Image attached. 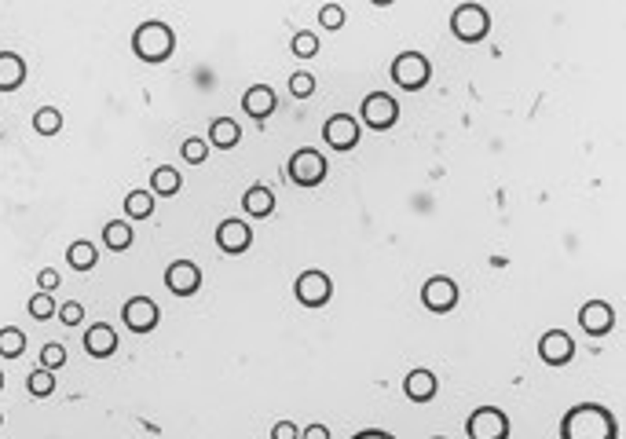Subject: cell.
<instances>
[{"label": "cell", "instance_id": "cell-34", "mask_svg": "<svg viewBox=\"0 0 626 439\" xmlns=\"http://www.w3.org/2000/svg\"><path fill=\"white\" fill-rule=\"evenodd\" d=\"M319 26L323 30H341L344 26V8L341 5H323L319 8Z\"/></svg>", "mask_w": 626, "mask_h": 439}, {"label": "cell", "instance_id": "cell-1", "mask_svg": "<svg viewBox=\"0 0 626 439\" xmlns=\"http://www.w3.org/2000/svg\"><path fill=\"white\" fill-rule=\"evenodd\" d=\"M561 439H619V421L601 403H575L561 417Z\"/></svg>", "mask_w": 626, "mask_h": 439}, {"label": "cell", "instance_id": "cell-7", "mask_svg": "<svg viewBox=\"0 0 626 439\" xmlns=\"http://www.w3.org/2000/svg\"><path fill=\"white\" fill-rule=\"evenodd\" d=\"M360 118H363L367 129L389 132V129L400 121V103H396L389 92H371V96L363 100V107H360Z\"/></svg>", "mask_w": 626, "mask_h": 439}, {"label": "cell", "instance_id": "cell-39", "mask_svg": "<svg viewBox=\"0 0 626 439\" xmlns=\"http://www.w3.org/2000/svg\"><path fill=\"white\" fill-rule=\"evenodd\" d=\"M301 439H330V428L326 425H308V428H301Z\"/></svg>", "mask_w": 626, "mask_h": 439}, {"label": "cell", "instance_id": "cell-11", "mask_svg": "<svg viewBox=\"0 0 626 439\" xmlns=\"http://www.w3.org/2000/svg\"><path fill=\"white\" fill-rule=\"evenodd\" d=\"M539 359L546 367H568L575 359V340L564 329H546L539 337Z\"/></svg>", "mask_w": 626, "mask_h": 439}, {"label": "cell", "instance_id": "cell-12", "mask_svg": "<svg viewBox=\"0 0 626 439\" xmlns=\"http://www.w3.org/2000/svg\"><path fill=\"white\" fill-rule=\"evenodd\" d=\"M323 139H326V147H333L341 154L352 150V147H360V121H355L352 114H333L323 125Z\"/></svg>", "mask_w": 626, "mask_h": 439}, {"label": "cell", "instance_id": "cell-27", "mask_svg": "<svg viewBox=\"0 0 626 439\" xmlns=\"http://www.w3.org/2000/svg\"><path fill=\"white\" fill-rule=\"evenodd\" d=\"M290 52H294L297 59H315V52H319V33H315V30H297L294 41H290Z\"/></svg>", "mask_w": 626, "mask_h": 439}, {"label": "cell", "instance_id": "cell-25", "mask_svg": "<svg viewBox=\"0 0 626 439\" xmlns=\"http://www.w3.org/2000/svg\"><path fill=\"white\" fill-rule=\"evenodd\" d=\"M26 351V333L19 326H0V359H19Z\"/></svg>", "mask_w": 626, "mask_h": 439}, {"label": "cell", "instance_id": "cell-24", "mask_svg": "<svg viewBox=\"0 0 626 439\" xmlns=\"http://www.w3.org/2000/svg\"><path fill=\"white\" fill-rule=\"evenodd\" d=\"M132 227L125 224V220H111L107 227H103V245L111 249V253H125V249H132Z\"/></svg>", "mask_w": 626, "mask_h": 439}, {"label": "cell", "instance_id": "cell-15", "mask_svg": "<svg viewBox=\"0 0 626 439\" xmlns=\"http://www.w3.org/2000/svg\"><path fill=\"white\" fill-rule=\"evenodd\" d=\"M217 245H220L227 256H242V253H249V245H253V231H249V224H246V220H224V224L217 227Z\"/></svg>", "mask_w": 626, "mask_h": 439}, {"label": "cell", "instance_id": "cell-41", "mask_svg": "<svg viewBox=\"0 0 626 439\" xmlns=\"http://www.w3.org/2000/svg\"><path fill=\"white\" fill-rule=\"evenodd\" d=\"M432 439H447V435H432Z\"/></svg>", "mask_w": 626, "mask_h": 439}, {"label": "cell", "instance_id": "cell-16", "mask_svg": "<svg viewBox=\"0 0 626 439\" xmlns=\"http://www.w3.org/2000/svg\"><path fill=\"white\" fill-rule=\"evenodd\" d=\"M84 351L92 359H111L118 351V329L111 322H92L84 329Z\"/></svg>", "mask_w": 626, "mask_h": 439}, {"label": "cell", "instance_id": "cell-26", "mask_svg": "<svg viewBox=\"0 0 626 439\" xmlns=\"http://www.w3.org/2000/svg\"><path fill=\"white\" fill-rule=\"evenodd\" d=\"M125 213H129L132 220H147V216L154 213V195H150V191H129V195H125Z\"/></svg>", "mask_w": 626, "mask_h": 439}, {"label": "cell", "instance_id": "cell-4", "mask_svg": "<svg viewBox=\"0 0 626 439\" xmlns=\"http://www.w3.org/2000/svg\"><path fill=\"white\" fill-rule=\"evenodd\" d=\"M451 30L462 44H480L491 33V15L484 5H458L451 15Z\"/></svg>", "mask_w": 626, "mask_h": 439}, {"label": "cell", "instance_id": "cell-18", "mask_svg": "<svg viewBox=\"0 0 626 439\" xmlns=\"http://www.w3.org/2000/svg\"><path fill=\"white\" fill-rule=\"evenodd\" d=\"M403 392H407V399H410V403H432V399H436V392H439V381H436V374H432V370L418 367V370H410V374L403 377Z\"/></svg>", "mask_w": 626, "mask_h": 439}, {"label": "cell", "instance_id": "cell-38", "mask_svg": "<svg viewBox=\"0 0 626 439\" xmlns=\"http://www.w3.org/2000/svg\"><path fill=\"white\" fill-rule=\"evenodd\" d=\"M352 439H396L392 432H385V428H360Z\"/></svg>", "mask_w": 626, "mask_h": 439}, {"label": "cell", "instance_id": "cell-28", "mask_svg": "<svg viewBox=\"0 0 626 439\" xmlns=\"http://www.w3.org/2000/svg\"><path fill=\"white\" fill-rule=\"evenodd\" d=\"M26 392H30L34 399H48V396L55 392V374H52V370H34V374L26 377Z\"/></svg>", "mask_w": 626, "mask_h": 439}, {"label": "cell", "instance_id": "cell-40", "mask_svg": "<svg viewBox=\"0 0 626 439\" xmlns=\"http://www.w3.org/2000/svg\"><path fill=\"white\" fill-rule=\"evenodd\" d=\"M0 388H5V374H0Z\"/></svg>", "mask_w": 626, "mask_h": 439}, {"label": "cell", "instance_id": "cell-22", "mask_svg": "<svg viewBox=\"0 0 626 439\" xmlns=\"http://www.w3.org/2000/svg\"><path fill=\"white\" fill-rule=\"evenodd\" d=\"M180 187H184V176L176 172L172 165H158V168H154L150 191H154L158 198H176V195H180Z\"/></svg>", "mask_w": 626, "mask_h": 439}, {"label": "cell", "instance_id": "cell-6", "mask_svg": "<svg viewBox=\"0 0 626 439\" xmlns=\"http://www.w3.org/2000/svg\"><path fill=\"white\" fill-rule=\"evenodd\" d=\"M466 435L469 439H509V417L498 406H477L466 417Z\"/></svg>", "mask_w": 626, "mask_h": 439}, {"label": "cell", "instance_id": "cell-14", "mask_svg": "<svg viewBox=\"0 0 626 439\" xmlns=\"http://www.w3.org/2000/svg\"><path fill=\"white\" fill-rule=\"evenodd\" d=\"M579 326L586 337H608L612 326H615V311L608 301H586L579 308Z\"/></svg>", "mask_w": 626, "mask_h": 439}, {"label": "cell", "instance_id": "cell-13", "mask_svg": "<svg viewBox=\"0 0 626 439\" xmlns=\"http://www.w3.org/2000/svg\"><path fill=\"white\" fill-rule=\"evenodd\" d=\"M121 322L132 333H150L161 322V311H158V304L150 297H129L125 308H121Z\"/></svg>", "mask_w": 626, "mask_h": 439}, {"label": "cell", "instance_id": "cell-8", "mask_svg": "<svg viewBox=\"0 0 626 439\" xmlns=\"http://www.w3.org/2000/svg\"><path fill=\"white\" fill-rule=\"evenodd\" d=\"M294 297L304 308H326L330 297H333V282H330L326 272H315V268L312 272H301L297 282H294Z\"/></svg>", "mask_w": 626, "mask_h": 439}, {"label": "cell", "instance_id": "cell-3", "mask_svg": "<svg viewBox=\"0 0 626 439\" xmlns=\"http://www.w3.org/2000/svg\"><path fill=\"white\" fill-rule=\"evenodd\" d=\"M326 172H330V165H326L323 150H315V147L294 150V157H290V165H286V176H290L297 187H323Z\"/></svg>", "mask_w": 626, "mask_h": 439}, {"label": "cell", "instance_id": "cell-5", "mask_svg": "<svg viewBox=\"0 0 626 439\" xmlns=\"http://www.w3.org/2000/svg\"><path fill=\"white\" fill-rule=\"evenodd\" d=\"M429 77H432V62L421 52H400L392 59V81L400 88H407V92H421Z\"/></svg>", "mask_w": 626, "mask_h": 439}, {"label": "cell", "instance_id": "cell-23", "mask_svg": "<svg viewBox=\"0 0 626 439\" xmlns=\"http://www.w3.org/2000/svg\"><path fill=\"white\" fill-rule=\"evenodd\" d=\"M66 263L73 272H92L96 263H100V249L88 242V238H77V242H70V249H66Z\"/></svg>", "mask_w": 626, "mask_h": 439}, {"label": "cell", "instance_id": "cell-36", "mask_svg": "<svg viewBox=\"0 0 626 439\" xmlns=\"http://www.w3.org/2000/svg\"><path fill=\"white\" fill-rule=\"evenodd\" d=\"M37 286H41V293H55V290H59V272H55V268L37 272Z\"/></svg>", "mask_w": 626, "mask_h": 439}, {"label": "cell", "instance_id": "cell-33", "mask_svg": "<svg viewBox=\"0 0 626 439\" xmlns=\"http://www.w3.org/2000/svg\"><path fill=\"white\" fill-rule=\"evenodd\" d=\"M66 363V348L63 344H44V351H41V370H59Z\"/></svg>", "mask_w": 626, "mask_h": 439}, {"label": "cell", "instance_id": "cell-20", "mask_svg": "<svg viewBox=\"0 0 626 439\" xmlns=\"http://www.w3.org/2000/svg\"><path fill=\"white\" fill-rule=\"evenodd\" d=\"M242 209H246L249 216H256V220L272 216V213H275V191H272V187H264V184L249 187V191L242 195Z\"/></svg>", "mask_w": 626, "mask_h": 439}, {"label": "cell", "instance_id": "cell-29", "mask_svg": "<svg viewBox=\"0 0 626 439\" xmlns=\"http://www.w3.org/2000/svg\"><path fill=\"white\" fill-rule=\"evenodd\" d=\"M26 308H30V319H37V322L55 319V311H59V304H55V297H52V293H34Z\"/></svg>", "mask_w": 626, "mask_h": 439}, {"label": "cell", "instance_id": "cell-32", "mask_svg": "<svg viewBox=\"0 0 626 439\" xmlns=\"http://www.w3.org/2000/svg\"><path fill=\"white\" fill-rule=\"evenodd\" d=\"M290 92H294L297 100H308V96L315 92V77H312V73H304V70L290 73Z\"/></svg>", "mask_w": 626, "mask_h": 439}, {"label": "cell", "instance_id": "cell-9", "mask_svg": "<svg viewBox=\"0 0 626 439\" xmlns=\"http://www.w3.org/2000/svg\"><path fill=\"white\" fill-rule=\"evenodd\" d=\"M421 301L432 315H447V311H455L462 293H458V282L455 279H447V275H432L425 286H421Z\"/></svg>", "mask_w": 626, "mask_h": 439}, {"label": "cell", "instance_id": "cell-19", "mask_svg": "<svg viewBox=\"0 0 626 439\" xmlns=\"http://www.w3.org/2000/svg\"><path fill=\"white\" fill-rule=\"evenodd\" d=\"M26 59L19 52H0V92H15L26 81Z\"/></svg>", "mask_w": 626, "mask_h": 439}, {"label": "cell", "instance_id": "cell-17", "mask_svg": "<svg viewBox=\"0 0 626 439\" xmlns=\"http://www.w3.org/2000/svg\"><path fill=\"white\" fill-rule=\"evenodd\" d=\"M275 107H279V96L272 92L267 84H253V88H246V96H242V110L253 118V121H267L275 114Z\"/></svg>", "mask_w": 626, "mask_h": 439}, {"label": "cell", "instance_id": "cell-35", "mask_svg": "<svg viewBox=\"0 0 626 439\" xmlns=\"http://www.w3.org/2000/svg\"><path fill=\"white\" fill-rule=\"evenodd\" d=\"M55 315H59V322H63V326H81V322H84V308H81L77 301L59 304V311H55Z\"/></svg>", "mask_w": 626, "mask_h": 439}, {"label": "cell", "instance_id": "cell-30", "mask_svg": "<svg viewBox=\"0 0 626 439\" xmlns=\"http://www.w3.org/2000/svg\"><path fill=\"white\" fill-rule=\"evenodd\" d=\"M34 129H37L41 136H55V132L63 129V114H59L55 107H41V110L34 114Z\"/></svg>", "mask_w": 626, "mask_h": 439}, {"label": "cell", "instance_id": "cell-2", "mask_svg": "<svg viewBox=\"0 0 626 439\" xmlns=\"http://www.w3.org/2000/svg\"><path fill=\"white\" fill-rule=\"evenodd\" d=\"M132 52H136V59H143V62H150V66L165 62V59L176 52V33H172V26L161 23V19L140 23L136 33H132Z\"/></svg>", "mask_w": 626, "mask_h": 439}, {"label": "cell", "instance_id": "cell-42", "mask_svg": "<svg viewBox=\"0 0 626 439\" xmlns=\"http://www.w3.org/2000/svg\"><path fill=\"white\" fill-rule=\"evenodd\" d=\"M0 425H5V414H0Z\"/></svg>", "mask_w": 626, "mask_h": 439}, {"label": "cell", "instance_id": "cell-10", "mask_svg": "<svg viewBox=\"0 0 626 439\" xmlns=\"http://www.w3.org/2000/svg\"><path fill=\"white\" fill-rule=\"evenodd\" d=\"M202 282H206V275H202V268L195 260H172L165 268V286L176 297H195L202 290Z\"/></svg>", "mask_w": 626, "mask_h": 439}, {"label": "cell", "instance_id": "cell-21", "mask_svg": "<svg viewBox=\"0 0 626 439\" xmlns=\"http://www.w3.org/2000/svg\"><path fill=\"white\" fill-rule=\"evenodd\" d=\"M238 139H242V129H238L235 118H217V121L209 125V147H217V150H235Z\"/></svg>", "mask_w": 626, "mask_h": 439}, {"label": "cell", "instance_id": "cell-37", "mask_svg": "<svg viewBox=\"0 0 626 439\" xmlns=\"http://www.w3.org/2000/svg\"><path fill=\"white\" fill-rule=\"evenodd\" d=\"M272 439H301V425H294V421H279V425L272 428Z\"/></svg>", "mask_w": 626, "mask_h": 439}, {"label": "cell", "instance_id": "cell-31", "mask_svg": "<svg viewBox=\"0 0 626 439\" xmlns=\"http://www.w3.org/2000/svg\"><path fill=\"white\" fill-rule=\"evenodd\" d=\"M180 154H184V161H188V165H202V161H206V154H209V147H206V139L191 136V139H184Z\"/></svg>", "mask_w": 626, "mask_h": 439}]
</instances>
